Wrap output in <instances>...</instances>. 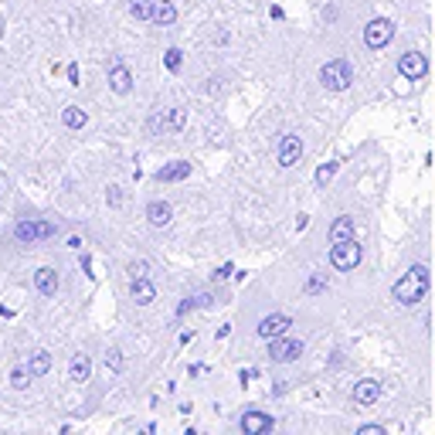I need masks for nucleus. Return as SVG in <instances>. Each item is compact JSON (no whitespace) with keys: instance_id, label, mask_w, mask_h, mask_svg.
Segmentation results:
<instances>
[{"instance_id":"obj_1","label":"nucleus","mask_w":435,"mask_h":435,"mask_svg":"<svg viewBox=\"0 0 435 435\" xmlns=\"http://www.w3.org/2000/svg\"><path fill=\"white\" fill-rule=\"evenodd\" d=\"M54 231H58V225H52V221H21V225L14 228V235H17V242L31 245V242H38V238H52Z\"/></svg>"},{"instance_id":"obj_2","label":"nucleus","mask_w":435,"mask_h":435,"mask_svg":"<svg viewBox=\"0 0 435 435\" xmlns=\"http://www.w3.org/2000/svg\"><path fill=\"white\" fill-rule=\"evenodd\" d=\"M300 340H272V347H269V357L276 360V364H289V360L300 357Z\"/></svg>"},{"instance_id":"obj_3","label":"nucleus","mask_w":435,"mask_h":435,"mask_svg":"<svg viewBox=\"0 0 435 435\" xmlns=\"http://www.w3.org/2000/svg\"><path fill=\"white\" fill-rule=\"evenodd\" d=\"M242 432H245V435L272 432V418H269V415H262V411H245V415H242Z\"/></svg>"},{"instance_id":"obj_4","label":"nucleus","mask_w":435,"mask_h":435,"mask_svg":"<svg viewBox=\"0 0 435 435\" xmlns=\"http://www.w3.org/2000/svg\"><path fill=\"white\" fill-rule=\"evenodd\" d=\"M286 330H289V316H282V313H272L258 323V337H265V340H276Z\"/></svg>"},{"instance_id":"obj_5","label":"nucleus","mask_w":435,"mask_h":435,"mask_svg":"<svg viewBox=\"0 0 435 435\" xmlns=\"http://www.w3.org/2000/svg\"><path fill=\"white\" fill-rule=\"evenodd\" d=\"M351 82V68L344 65V61H330L327 68H323V85L327 89H344Z\"/></svg>"},{"instance_id":"obj_6","label":"nucleus","mask_w":435,"mask_h":435,"mask_svg":"<svg viewBox=\"0 0 435 435\" xmlns=\"http://www.w3.org/2000/svg\"><path fill=\"white\" fill-rule=\"evenodd\" d=\"M300 154H303V143H300V136H282L279 143V167H293L296 160H300Z\"/></svg>"},{"instance_id":"obj_7","label":"nucleus","mask_w":435,"mask_h":435,"mask_svg":"<svg viewBox=\"0 0 435 435\" xmlns=\"http://www.w3.org/2000/svg\"><path fill=\"white\" fill-rule=\"evenodd\" d=\"M109 85H112V92H119V96H126L129 89H133V75H129V68L123 61H112V72H109Z\"/></svg>"},{"instance_id":"obj_8","label":"nucleus","mask_w":435,"mask_h":435,"mask_svg":"<svg viewBox=\"0 0 435 435\" xmlns=\"http://www.w3.org/2000/svg\"><path fill=\"white\" fill-rule=\"evenodd\" d=\"M34 286H38V293H41V296H54V293H58V272L48 269V265H45V269H38V272H34Z\"/></svg>"},{"instance_id":"obj_9","label":"nucleus","mask_w":435,"mask_h":435,"mask_svg":"<svg viewBox=\"0 0 435 435\" xmlns=\"http://www.w3.org/2000/svg\"><path fill=\"white\" fill-rule=\"evenodd\" d=\"M147 218H150V225H154V228H167V225H170V205L154 201V205L147 207Z\"/></svg>"},{"instance_id":"obj_10","label":"nucleus","mask_w":435,"mask_h":435,"mask_svg":"<svg viewBox=\"0 0 435 435\" xmlns=\"http://www.w3.org/2000/svg\"><path fill=\"white\" fill-rule=\"evenodd\" d=\"M154 21L156 24H174V21H177V7H174V3H170V0H156L154 3Z\"/></svg>"},{"instance_id":"obj_11","label":"nucleus","mask_w":435,"mask_h":435,"mask_svg":"<svg viewBox=\"0 0 435 435\" xmlns=\"http://www.w3.org/2000/svg\"><path fill=\"white\" fill-rule=\"evenodd\" d=\"M187 174H191V163H184V160H177V163L163 167V170L156 174V180H160V184H170V180H184Z\"/></svg>"},{"instance_id":"obj_12","label":"nucleus","mask_w":435,"mask_h":435,"mask_svg":"<svg viewBox=\"0 0 435 435\" xmlns=\"http://www.w3.org/2000/svg\"><path fill=\"white\" fill-rule=\"evenodd\" d=\"M154 296H156V289L150 286V282H147V279H133V300H136L140 307L154 303Z\"/></svg>"},{"instance_id":"obj_13","label":"nucleus","mask_w":435,"mask_h":435,"mask_svg":"<svg viewBox=\"0 0 435 435\" xmlns=\"http://www.w3.org/2000/svg\"><path fill=\"white\" fill-rule=\"evenodd\" d=\"M357 262V245H340L337 252H333V265L337 269H351Z\"/></svg>"},{"instance_id":"obj_14","label":"nucleus","mask_w":435,"mask_h":435,"mask_svg":"<svg viewBox=\"0 0 435 435\" xmlns=\"http://www.w3.org/2000/svg\"><path fill=\"white\" fill-rule=\"evenodd\" d=\"M89 374H92V360L85 354H75L72 357V381H89Z\"/></svg>"},{"instance_id":"obj_15","label":"nucleus","mask_w":435,"mask_h":435,"mask_svg":"<svg viewBox=\"0 0 435 435\" xmlns=\"http://www.w3.org/2000/svg\"><path fill=\"white\" fill-rule=\"evenodd\" d=\"M61 119H65V126H72V129H82L85 123H89V116H85V112H82L78 105H65Z\"/></svg>"},{"instance_id":"obj_16","label":"nucleus","mask_w":435,"mask_h":435,"mask_svg":"<svg viewBox=\"0 0 435 435\" xmlns=\"http://www.w3.org/2000/svg\"><path fill=\"white\" fill-rule=\"evenodd\" d=\"M48 367H52V357L45 354V351H38L31 364H27V371H31V378H41V374H48Z\"/></svg>"},{"instance_id":"obj_17","label":"nucleus","mask_w":435,"mask_h":435,"mask_svg":"<svg viewBox=\"0 0 435 435\" xmlns=\"http://www.w3.org/2000/svg\"><path fill=\"white\" fill-rule=\"evenodd\" d=\"M154 3H156V0H133V7H129V10H133V17H136V21H154Z\"/></svg>"},{"instance_id":"obj_18","label":"nucleus","mask_w":435,"mask_h":435,"mask_svg":"<svg viewBox=\"0 0 435 435\" xmlns=\"http://www.w3.org/2000/svg\"><path fill=\"white\" fill-rule=\"evenodd\" d=\"M150 129H154V133H167V129H174L170 126V112H156L154 119H150Z\"/></svg>"},{"instance_id":"obj_19","label":"nucleus","mask_w":435,"mask_h":435,"mask_svg":"<svg viewBox=\"0 0 435 435\" xmlns=\"http://www.w3.org/2000/svg\"><path fill=\"white\" fill-rule=\"evenodd\" d=\"M27 378H31V371H24V367H14L10 371V384L21 391V388H27Z\"/></svg>"},{"instance_id":"obj_20","label":"nucleus","mask_w":435,"mask_h":435,"mask_svg":"<svg viewBox=\"0 0 435 435\" xmlns=\"http://www.w3.org/2000/svg\"><path fill=\"white\" fill-rule=\"evenodd\" d=\"M367 38H371V45H378V41H384V38H388V24H374V27H371V34H367Z\"/></svg>"},{"instance_id":"obj_21","label":"nucleus","mask_w":435,"mask_h":435,"mask_svg":"<svg viewBox=\"0 0 435 435\" xmlns=\"http://www.w3.org/2000/svg\"><path fill=\"white\" fill-rule=\"evenodd\" d=\"M105 367H109V371H119V367H123V357H119V351H109V354H105Z\"/></svg>"},{"instance_id":"obj_22","label":"nucleus","mask_w":435,"mask_h":435,"mask_svg":"<svg viewBox=\"0 0 435 435\" xmlns=\"http://www.w3.org/2000/svg\"><path fill=\"white\" fill-rule=\"evenodd\" d=\"M163 61H167V68H170V72H177V68H180V52H177V48H170Z\"/></svg>"},{"instance_id":"obj_23","label":"nucleus","mask_w":435,"mask_h":435,"mask_svg":"<svg viewBox=\"0 0 435 435\" xmlns=\"http://www.w3.org/2000/svg\"><path fill=\"white\" fill-rule=\"evenodd\" d=\"M129 276H133V279H147V262H133V265H129Z\"/></svg>"},{"instance_id":"obj_24","label":"nucleus","mask_w":435,"mask_h":435,"mask_svg":"<svg viewBox=\"0 0 435 435\" xmlns=\"http://www.w3.org/2000/svg\"><path fill=\"white\" fill-rule=\"evenodd\" d=\"M374 398V384H360L357 388V401H371Z\"/></svg>"},{"instance_id":"obj_25","label":"nucleus","mask_w":435,"mask_h":435,"mask_svg":"<svg viewBox=\"0 0 435 435\" xmlns=\"http://www.w3.org/2000/svg\"><path fill=\"white\" fill-rule=\"evenodd\" d=\"M347 235H351V225H347V221H340V225L333 228V238H337V242H340V238H347Z\"/></svg>"},{"instance_id":"obj_26","label":"nucleus","mask_w":435,"mask_h":435,"mask_svg":"<svg viewBox=\"0 0 435 435\" xmlns=\"http://www.w3.org/2000/svg\"><path fill=\"white\" fill-rule=\"evenodd\" d=\"M123 201V194H119V187H109V205H119Z\"/></svg>"},{"instance_id":"obj_27","label":"nucleus","mask_w":435,"mask_h":435,"mask_svg":"<svg viewBox=\"0 0 435 435\" xmlns=\"http://www.w3.org/2000/svg\"><path fill=\"white\" fill-rule=\"evenodd\" d=\"M330 174H333V167H323V170H320V174H316V180H320V184H323V180L330 177Z\"/></svg>"},{"instance_id":"obj_28","label":"nucleus","mask_w":435,"mask_h":435,"mask_svg":"<svg viewBox=\"0 0 435 435\" xmlns=\"http://www.w3.org/2000/svg\"><path fill=\"white\" fill-rule=\"evenodd\" d=\"M0 34H3V21H0Z\"/></svg>"}]
</instances>
